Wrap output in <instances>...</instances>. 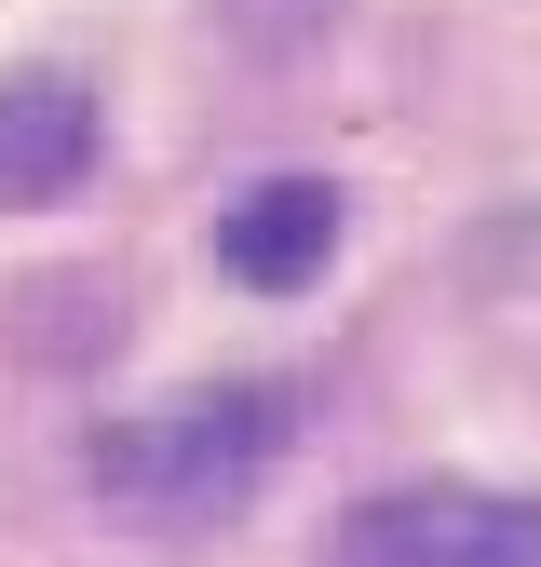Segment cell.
<instances>
[{
	"label": "cell",
	"mask_w": 541,
	"mask_h": 567,
	"mask_svg": "<svg viewBox=\"0 0 541 567\" xmlns=\"http://www.w3.org/2000/svg\"><path fill=\"white\" fill-rule=\"evenodd\" d=\"M325 257H338V189L325 176H257L244 203H217V270L257 284V298L325 284Z\"/></svg>",
	"instance_id": "4"
},
{
	"label": "cell",
	"mask_w": 541,
	"mask_h": 567,
	"mask_svg": "<svg viewBox=\"0 0 541 567\" xmlns=\"http://www.w3.org/2000/svg\"><path fill=\"white\" fill-rule=\"evenodd\" d=\"M109 150V109L82 68H0V203H68Z\"/></svg>",
	"instance_id": "3"
},
{
	"label": "cell",
	"mask_w": 541,
	"mask_h": 567,
	"mask_svg": "<svg viewBox=\"0 0 541 567\" xmlns=\"http://www.w3.org/2000/svg\"><path fill=\"white\" fill-rule=\"evenodd\" d=\"M325 567H541V501L528 486H473V473H420L338 514Z\"/></svg>",
	"instance_id": "2"
},
{
	"label": "cell",
	"mask_w": 541,
	"mask_h": 567,
	"mask_svg": "<svg viewBox=\"0 0 541 567\" xmlns=\"http://www.w3.org/2000/svg\"><path fill=\"white\" fill-rule=\"evenodd\" d=\"M285 433H298V392H285V379H203V392H163V405L109 419L82 473L109 486L122 514L190 527V514H231L244 486L285 460Z\"/></svg>",
	"instance_id": "1"
}]
</instances>
